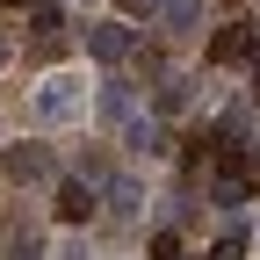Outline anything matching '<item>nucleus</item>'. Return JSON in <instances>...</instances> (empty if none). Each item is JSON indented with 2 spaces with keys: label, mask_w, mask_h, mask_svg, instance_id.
Here are the masks:
<instances>
[{
  "label": "nucleus",
  "mask_w": 260,
  "mask_h": 260,
  "mask_svg": "<svg viewBox=\"0 0 260 260\" xmlns=\"http://www.w3.org/2000/svg\"><path fill=\"white\" fill-rule=\"evenodd\" d=\"M0 65H8V37H0Z\"/></svg>",
  "instance_id": "nucleus-18"
},
{
  "label": "nucleus",
  "mask_w": 260,
  "mask_h": 260,
  "mask_svg": "<svg viewBox=\"0 0 260 260\" xmlns=\"http://www.w3.org/2000/svg\"><path fill=\"white\" fill-rule=\"evenodd\" d=\"M58 260H87V246H65V253H58Z\"/></svg>",
  "instance_id": "nucleus-16"
},
{
  "label": "nucleus",
  "mask_w": 260,
  "mask_h": 260,
  "mask_svg": "<svg viewBox=\"0 0 260 260\" xmlns=\"http://www.w3.org/2000/svg\"><path fill=\"white\" fill-rule=\"evenodd\" d=\"M246 195H253V181H246V167H224V174H217V210H239Z\"/></svg>",
  "instance_id": "nucleus-7"
},
{
  "label": "nucleus",
  "mask_w": 260,
  "mask_h": 260,
  "mask_svg": "<svg viewBox=\"0 0 260 260\" xmlns=\"http://www.w3.org/2000/svg\"><path fill=\"white\" fill-rule=\"evenodd\" d=\"M253 174H260V138H253Z\"/></svg>",
  "instance_id": "nucleus-17"
},
{
  "label": "nucleus",
  "mask_w": 260,
  "mask_h": 260,
  "mask_svg": "<svg viewBox=\"0 0 260 260\" xmlns=\"http://www.w3.org/2000/svg\"><path fill=\"white\" fill-rule=\"evenodd\" d=\"M58 217H65V224H87V217H94V188H87V181H65V188H58Z\"/></svg>",
  "instance_id": "nucleus-6"
},
{
  "label": "nucleus",
  "mask_w": 260,
  "mask_h": 260,
  "mask_svg": "<svg viewBox=\"0 0 260 260\" xmlns=\"http://www.w3.org/2000/svg\"><path fill=\"white\" fill-rule=\"evenodd\" d=\"M159 22H167V29H195V22H203V0H167Z\"/></svg>",
  "instance_id": "nucleus-11"
},
{
  "label": "nucleus",
  "mask_w": 260,
  "mask_h": 260,
  "mask_svg": "<svg viewBox=\"0 0 260 260\" xmlns=\"http://www.w3.org/2000/svg\"><path fill=\"white\" fill-rule=\"evenodd\" d=\"M246 58H253V29L246 22H232V29L210 37V65H246Z\"/></svg>",
  "instance_id": "nucleus-4"
},
{
  "label": "nucleus",
  "mask_w": 260,
  "mask_h": 260,
  "mask_svg": "<svg viewBox=\"0 0 260 260\" xmlns=\"http://www.w3.org/2000/svg\"><path fill=\"white\" fill-rule=\"evenodd\" d=\"M203 260H246V232H224V239H217Z\"/></svg>",
  "instance_id": "nucleus-12"
},
{
  "label": "nucleus",
  "mask_w": 260,
  "mask_h": 260,
  "mask_svg": "<svg viewBox=\"0 0 260 260\" xmlns=\"http://www.w3.org/2000/svg\"><path fill=\"white\" fill-rule=\"evenodd\" d=\"M138 203H145L138 181H109V210H116V217H138Z\"/></svg>",
  "instance_id": "nucleus-10"
},
{
  "label": "nucleus",
  "mask_w": 260,
  "mask_h": 260,
  "mask_svg": "<svg viewBox=\"0 0 260 260\" xmlns=\"http://www.w3.org/2000/svg\"><path fill=\"white\" fill-rule=\"evenodd\" d=\"M87 51L102 65H123L130 51H138V29H130V22H87Z\"/></svg>",
  "instance_id": "nucleus-2"
},
{
  "label": "nucleus",
  "mask_w": 260,
  "mask_h": 260,
  "mask_svg": "<svg viewBox=\"0 0 260 260\" xmlns=\"http://www.w3.org/2000/svg\"><path fill=\"white\" fill-rule=\"evenodd\" d=\"M152 260H181V239H174V232H159V239H152Z\"/></svg>",
  "instance_id": "nucleus-14"
},
{
  "label": "nucleus",
  "mask_w": 260,
  "mask_h": 260,
  "mask_svg": "<svg viewBox=\"0 0 260 260\" xmlns=\"http://www.w3.org/2000/svg\"><path fill=\"white\" fill-rule=\"evenodd\" d=\"M0 174H8L15 188L51 181V152H44V145H8V152H0Z\"/></svg>",
  "instance_id": "nucleus-3"
},
{
  "label": "nucleus",
  "mask_w": 260,
  "mask_h": 260,
  "mask_svg": "<svg viewBox=\"0 0 260 260\" xmlns=\"http://www.w3.org/2000/svg\"><path fill=\"white\" fill-rule=\"evenodd\" d=\"M181 109H188V80L174 73V80H159V109L152 116H181Z\"/></svg>",
  "instance_id": "nucleus-9"
},
{
  "label": "nucleus",
  "mask_w": 260,
  "mask_h": 260,
  "mask_svg": "<svg viewBox=\"0 0 260 260\" xmlns=\"http://www.w3.org/2000/svg\"><path fill=\"white\" fill-rule=\"evenodd\" d=\"M29 109H37V123H73V116H87V80L80 73H44Z\"/></svg>",
  "instance_id": "nucleus-1"
},
{
  "label": "nucleus",
  "mask_w": 260,
  "mask_h": 260,
  "mask_svg": "<svg viewBox=\"0 0 260 260\" xmlns=\"http://www.w3.org/2000/svg\"><path fill=\"white\" fill-rule=\"evenodd\" d=\"M123 145L145 152V159H159V152H167V123H159V116H130L123 123Z\"/></svg>",
  "instance_id": "nucleus-5"
},
{
  "label": "nucleus",
  "mask_w": 260,
  "mask_h": 260,
  "mask_svg": "<svg viewBox=\"0 0 260 260\" xmlns=\"http://www.w3.org/2000/svg\"><path fill=\"white\" fill-rule=\"evenodd\" d=\"M8 260H44V246H37V239H15V253H8Z\"/></svg>",
  "instance_id": "nucleus-15"
},
{
  "label": "nucleus",
  "mask_w": 260,
  "mask_h": 260,
  "mask_svg": "<svg viewBox=\"0 0 260 260\" xmlns=\"http://www.w3.org/2000/svg\"><path fill=\"white\" fill-rule=\"evenodd\" d=\"M102 116H109V123H130V116H138V102H130V87H123V80L102 87Z\"/></svg>",
  "instance_id": "nucleus-8"
},
{
  "label": "nucleus",
  "mask_w": 260,
  "mask_h": 260,
  "mask_svg": "<svg viewBox=\"0 0 260 260\" xmlns=\"http://www.w3.org/2000/svg\"><path fill=\"white\" fill-rule=\"evenodd\" d=\"M116 8H123V22H138V15L159 22V15H167V0H116Z\"/></svg>",
  "instance_id": "nucleus-13"
},
{
  "label": "nucleus",
  "mask_w": 260,
  "mask_h": 260,
  "mask_svg": "<svg viewBox=\"0 0 260 260\" xmlns=\"http://www.w3.org/2000/svg\"><path fill=\"white\" fill-rule=\"evenodd\" d=\"M8 8H29V0H8Z\"/></svg>",
  "instance_id": "nucleus-19"
}]
</instances>
